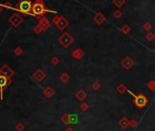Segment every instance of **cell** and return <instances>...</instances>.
I'll return each mask as SVG.
<instances>
[{
  "instance_id": "7c38bea8",
  "label": "cell",
  "mask_w": 155,
  "mask_h": 131,
  "mask_svg": "<svg viewBox=\"0 0 155 131\" xmlns=\"http://www.w3.org/2000/svg\"><path fill=\"white\" fill-rule=\"evenodd\" d=\"M22 53H23V49L21 48H19V47H16L14 49V54L16 55V56H20V55H22Z\"/></svg>"
},
{
  "instance_id": "52a82bcc",
  "label": "cell",
  "mask_w": 155,
  "mask_h": 131,
  "mask_svg": "<svg viewBox=\"0 0 155 131\" xmlns=\"http://www.w3.org/2000/svg\"><path fill=\"white\" fill-rule=\"evenodd\" d=\"M135 102H136L137 106H143L144 105L146 104V99L144 98L142 96H140V97H136V100H135Z\"/></svg>"
},
{
  "instance_id": "8fae6325",
  "label": "cell",
  "mask_w": 155,
  "mask_h": 131,
  "mask_svg": "<svg viewBox=\"0 0 155 131\" xmlns=\"http://www.w3.org/2000/svg\"><path fill=\"white\" fill-rule=\"evenodd\" d=\"M57 25L59 26V28H64V27H66L67 25H68V22H66L65 20H63V19H60V22L59 23H57Z\"/></svg>"
},
{
  "instance_id": "5b68a950",
  "label": "cell",
  "mask_w": 155,
  "mask_h": 131,
  "mask_svg": "<svg viewBox=\"0 0 155 131\" xmlns=\"http://www.w3.org/2000/svg\"><path fill=\"white\" fill-rule=\"evenodd\" d=\"M9 22L11 23L12 26L16 27L22 23V17H21L18 14H13V15L9 17Z\"/></svg>"
},
{
  "instance_id": "30bf717a",
  "label": "cell",
  "mask_w": 155,
  "mask_h": 131,
  "mask_svg": "<svg viewBox=\"0 0 155 131\" xmlns=\"http://www.w3.org/2000/svg\"><path fill=\"white\" fill-rule=\"evenodd\" d=\"M16 129L17 131H23L25 129V125L23 124L22 122H19L16 125Z\"/></svg>"
},
{
  "instance_id": "8992f818",
  "label": "cell",
  "mask_w": 155,
  "mask_h": 131,
  "mask_svg": "<svg viewBox=\"0 0 155 131\" xmlns=\"http://www.w3.org/2000/svg\"><path fill=\"white\" fill-rule=\"evenodd\" d=\"M45 77H46L45 73H44L41 69L36 70V72H35L34 74H33V77H34V78L36 79V80L37 82L42 81V80H43V79L45 78Z\"/></svg>"
},
{
  "instance_id": "9c48e42d",
  "label": "cell",
  "mask_w": 155,
  "mask_h": 131,
  "mask_svg": "<svg viewBox=\"0 0 155 131\" xmlns=\"http://www.w3.org/2000/svg\"><path fill=\"white\" fill-rule=\"evenodd\" d=\"M48 25H49V24H48V21L46 20V19H42V20L40 21V23H39V27H40L42 29H46Z\"/></svg>"
},
{
  "instance_id": "9a60e30c",
  "label": "cell",
  "mask_w": 155,
  "mask_h": 131,
  "mask_svg": "<svg viewBox=\"0 0 155 131\" xmlns=\"http://www.w3.org/2000/svg\"><path fill=\"white\" fill-rule=\"evenodd\" d=\"M2 11H3V7H1V6H0V14L2 13Z\"/></svg>"
},
{
  "instance_id": "277c9868",
  "label": "cell",
  "mask_w": 155,
  "mask_h": 131,
  "mask_svg": "<svg viewBox=\"0 0 155 131\" xmlns=\"http://www.w3.org/2000/svg\"><path fill=\"white\" fill-rule=\"evenodd\" d=\"M0 74L1 75H4L6 76L8 78H11L12 77L14 76L15 72H14V70L12 68H10L7 65H3L2 68H0Z\"/></svg>"
},
{
  "instance_id": "4fadbf2b",
  "label": "cell",
  "mask_w": 155,
  "mask_h": 131,
  "mask_svg": "<svg viewBox=\"0 0 155 131\" xmlns=\"http://www.w3.org/2000/svg\"><path fill=\"white\" fill-rule=\"evenodd\" d=\"M35 31H36V33H39V32H40L41 31V27H39V26H38V27H35Z\"/></svg>"
},
{
  "instance_id": "6da1fadb",
  "label": "cell",
  "mask_w": 155,
  "mask_h": 131,
  "mask_svg": "<svg viewBox=\"0 0 155 131\" xmlns=\"http://www.w3.org/2000/svg\"><path fill=\"white\" fill-rule=\"evenodd\" d=\"M32 3L30 0H21L20 2L16 5V9L22 13H29L32 11Z\"/></svg>"
},
{
  "instance_id": "7a4b0ae2",
  "label": "cell",
  "mask_w": 155,
  "mask_h": 131,
  "mask_svg": "<svg viewBox=\"0 0 155 131\" xmlns=\"http://www.w3.org/2000/svg\"><path fill=\"white\" fill-rule=\"evenodd\" d=\"M12 83V79L8 78L4 75L0 74V94H1V99L3 98V91Z\"/></svg>"
},
{
  "instance_id": "3957f363",
  "label": "cell",
  "mask_w": 155,
  "mask_h": 131,
  "mask_svg": "<svg viewBox=\"0 0 155 131\" xmlns=\"http://www.w3.org/2000/svg\"><path fill=\"white\" fill-rule=\"evenodd\" d=\"M45 11H46L45 7H44L43 4L40 1H36L32 6V13L35 14L36 16H41V15H43Z\"/></svg>"
},
{
  "instance_id": "ba28073f",
  "label": "cell",
  "mask_w": 155,
  "mask_h": 131,
  "mask_svg": "<svg viewBox=\"0 0 155 131\" xmlns=\"http://www.w3.org/2000/svg\"><path fill=\"white\" fill-rule=\"evenodd\" d=\"M53 94H54V91H53L52 88H49V86H48V88L44 90V95H45L47 97H51L53 96Z\"/></svg>"
},
{
  "instance_id": "5bb4252c",
  "label": "cell",
  "mask_w": 155,
  "mask_h": 131,
  "mask_svg": "<svg viewBox=\"0 0 155 131\" xmlns=\"http://www.w3.org/2000/svg\"><path fill=\"white\" fill-rule=\"evenodd\" d=\"M4 5H5V7H7V8H9V7H11V4H10V3H9V2H6Z\"/></svg>"
}]
</instances>
